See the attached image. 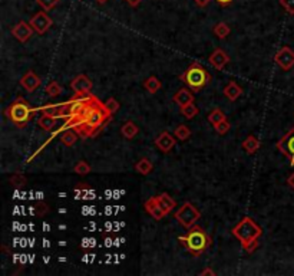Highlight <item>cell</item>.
<instances>
[{"mask_svg": "<svg viewBox=\"0 0 294 276\" xmlns=\"http://www.w3.org/2000/svg\"><path fill=\"white\" fill-rule=\"evenodd\" d=\"M138 133H139V128L135 126L132 121L125 123L122 126V128H121V134H122L123 138H126V139H132Z\"/></svg>", "mask_w": 294, "mask_h": 276, "instance_id": "obj_22", "label": "cell"}, {"mask_svg": "<svg viewBox=\"0 0 294 276\" xmlns=\"http://www.w3.org/2000/svg\"><path fill=\"white\" fill-rule=\"evenodd\" d=\"M243 248H244L245 251L248 252V253H253V252L256 251V249L258 248L257 239H256V240H253V242H250V243H247V245H244Z\"/></svg>", "mask_w": 294, "mask_h": 276, "instance_id": "obj_38", "label": "cell"}, {"mask_svg": "<svg viewBox=\"0 0 294 276\" xmlns=\"http://www.w3.org/2000/svg\"><path fill=\"white\" fill-rule=\"evenodd\" d=\"M126 1H128V3H129L131 6H138V4H139V3H141L142 0H126Z\"/></svg>", "mask_w": 294, "mask_h": 276, "instance_id": "obj_42", "label": "cell"}, {"mask_svg": "<svg viewBox=\"0 0 294 276\" xmlns=\"http://www.w3.org/2000/svg\"><path fill=\"white\" fill-rule=\"evenodd\" d=\"M208 61L215 69L221 71V69H224V66H225L227 63L230 62V56H228L222 49H215L211 55H209Z\"/></svg>", "mask_w": 294, "mask_h": 276, "instance_id": "obj_14", "label": "cell"}, {"mask_svg": "<svg viewBox=\"0 0 294 276\" xmlns=\"http://www.w3.org/2000/svg\"><path fill=\"white\" fill-rule=\"evenodd\" d=\"M181 114L184 115L187 120H193L194 117H196L199 114V110L194 102H190L184 107H181Z\"/></svg>", "mask_w": 294, "mask_h": 276, "instance_id": "obj_25", "label": "cell"}, {"mask_svg": "<svg viewBox=\"0 0 294 276\" xmlns=\"http://www.w3.org/2000/svg\"><path fill=\"white\" fill-rule=\"evenodd\" d=\"M277 148L290 160V164L294 167V127L277 142Z\"/></svg>", "mask_w": 294, "mask_h": 276, "instance_id": "obj_8", "label": "cell"}, {"mask_svg": "<svg viewBox=\"0 0 294 276\" xmlns=\"http://www.w3.org/2000/svg\"><path fill=\"white\" fill-rule=\"evenodd\" d=\"M157 201H158V204H160L161 209L164 210L165 214L171 213L172 209H175V206H177L175 200L172 199L168 193H161L160 196H157Z\"/></svg>", "mask_w": 294, "mask_h": 276, "instance_id": "obj_17", "label": "cell"}, {"mask_svg": "<svg viewBox=\"0 0 294 276\" xmlns=\"http://www.w3.org/2000/svg\"><path fill=\"white\" fill-rule=\"evenodd\" d=\"M99 3H105V1H108V0H98Z\"/></svg>", "mask_w": 294, "mask_h": 276, "instance_id": "obj_44", "label": "cell"}, {"mask_svg": "<svg viewBox=\"0 0 294 276\" xmlns=\"http://www.w3.org/2000/svg\"><path fill=\"white\" fill-rule=\"evenodd\" d=\"M231 233H233L234 236L241 242V245L244 246L247 243H250V242H253V240L260 238V236L263 235V230H261V227L258 226L257 223H256L251 217H243L241 222H238V223L233 227Z\"/></svg>", "mask_w": 294, "mask_h": 276, "instance_id": "obj_5", "label": "cell"}, {"mask_svg": "<svg viewBox=\"0 0 294 276\" xmlns=\"http://www.w3.org/2000/svg\"><path fill=\"white\" fill-rule=\"evenodd\" d=\"M12 35L17 39L19 42L25 43V42H27L29 39L32 38V35H33V27H32L30 23H26L25 20H20V22L12 29Z\"/></svg>", "mask_w": 294, "mask_h": 276, "instance_id": "obj_11", "label": "cell"}, {"mask_svg": "<svg viewBox=\"0 0 294 276\" xmlns=\"http://www.w3.org/2000/svg\"><path fill=\"white\" fill-rule=\"evenodd\" d=\"M181 79L193 91H199L208 85L209 81H211V75L199 63H191L187 68V71L181 75Z\"/></svg>", "mask_w": 294, "mask_h": 276, "instance_id": "obj_4", "label": "cell"}, {"mask_svg": "<svg viewBox=\"0 0 294 276\" xmlns=\"http://www.w3.org/2000/svg\"><path fill=\"white\" fill-rule=\"evenodd\" d=\"M174 101L180 105V107H184L190 102H194V95L188 91V89H180L175 95H174Z\"/></svg>", "mask_w": 294, "mask_h": 276, "instance_id": "obj_19", "label": "cell"}, {"mask_svg": "<svg viewBox=\"0 0 294 276\" xmlns=\"http://www.w3.org/2000/svg\"><path fill=\"white\" fill-rule=\"evenodd\" d=\"M199 275H202V276H214L215 275V272H214V271H212V269H209V268H207V269H205V271H202V272H201V274H199Z\"/></svg>", "mask_w": 294, "mask_h": 276, "instance_id": "obj_39", "label": "cell"}, {"mask_svg": "<svg viewBox=\"0 0 294 276\" xmlns=\"http://www.w3.org/2000/svg\"><path fill=\"white\" fill-rule=\"evenodd\" d=\"M36 1L45 12H48V10H52L53 7H56L61 0H36Z\"/></svg>", "mask_w": 294, "mask_h": 276, "instance_id": "obj_33", "label": "cell"}, {"mask_svg": "<svg viewBox=\"0 0 294 276\" xmlns=\"http://www.w3.org/2000/svg\"><path fill=\"white\" fill-rule=\"evenodd\" d=\"M40 111L43 115H48L52 118H72L74 115V105L72 101L65 102V104H48L46 107H42Z\"/></svg>", "mask_w": 294, "mask_h": 276, "instance_id": "obj_7", "label": "cell"}, {"mask_svg": "<svg viewBox=\"0 0 294 276\" xmlns=\"http://www.w3.org/2000/svg\"><path fill=\"white\" fill-rule=\"evenodd\" d=\"M135 170L142 176H148L154 170V164L149 158H141L138 163L135 164Z\"/></svg>", "mask_w": 294, "mask_h": 276, "instance_id": "obj_20", "label": "cell"}, {"mask_svg": "<svg viewBox=\"0 0 294 276\" xmlns=\"http://www.w3.org/2000/svg\"><path fill=\"white\" fill-rule=\"evenodd\" d=\"M103 107H105L106 113L109 114V115H112V114H115L119 110V102L115 100V98H109V100L103 104Z\"/></svg>", "mask_w": 294, "mask_h": 276, "instance_id": "obj_32", "label": "cell"}, {"mask_svg": "<svg viewBox=\"0 0 294 276\" xmlns=\"http://www.w3.org/2000/svg\"><path fill=\"white\" fill-rule=\"evenodd\" d=\"M49 212V209H48V206L46 204H43V203H39L36 207H35V213L37 216H42V214L48 213Z\"/></svg>", "mask_w": 294, "mask_h": 276, "instance_id": "obj_37", "label": "cell"}, {"mask_svg": "<svg viewBox=\"0 0 294 276\" xmlns=\"http://www.w3.org/2000/svg\"><path fill=\"white\" fill-rule=\"evenodd\" d=\"M287 184H289V186H290V187L294 190V173L292 174V176L289 177V178H287Z\"/></svg>", "mask_w": 294, "mask_h": 276, "instance_id": "obj_41", "label": "cell"}, {"mask_svg": "<svg viewBox=\"0 0 294 276\" xmlns=\"http://www.w3.org/2000/svg\"><path fill=\"white\" fill-rule=\"evenodd\" d=\"M260 147H261V144H260V141H258L254 136H248V137L243 141V148H244L248 154H254L256 151H258Z\"/></svg>", "mask_w": 294, "mask_h": 276, "instance_id": "obj_21", "label": "cell"}, {"mask_svg": "<svg viewBox=\"0 0 294 276\" xmlns=\"http://www.w3.org/2000/svg\"><path fill=\"white\" fill-rule=\"evenodd\" d=\"M91 165L86 163V161H79V163L75 165L74 171L76 174H79V176H86V174H89L91 173Z\"/></svg>", "mask_w": 294, "mask_h": 276, "instance_id": "obj_31", "label": "cell"}, {"mask_svg": "<svg viewBox=\"0 0 294 276\" xmlns=\"http://www.w3.org/2000/svg\"><path fill=\"white\" fill-rule=\"evenodd\" d=\"M243 94V89L238 87L237 82H230L225 88H224V95L225 98L230 101H237Z\"/></svg>", "mask_w": 294, "mask_h": 276, "instance_id": "obj_18", "label": "cell"}, {"mask_svg": "<svg viewBox=\"0 0 294 276\" xmlns=\"http://www.w3.org/2000/svg\"><path fill=\"white\" fill-rule=\"evenodd\" d=\"M180 242L184 245L194 256H199L204 251H207L211 245L209 235L199 226H193L185 236H180Z\"/></svg>", "mask_w": 294, "mask_h": 276, "instance_id": "obj_2", "label": "cell"}, {"mask_svg": "<svg viewBox=\"0 0 294 276\" xmlns=\"http://www.w3.org/2000/svg\"><path fill=\"white\" fill-rule=\"evenodd\" d=\"M217 1L220 3L221 6H227V4H230V3H231L233 0H217Z\"/></svg>", "mask_w": 294, "mask_h": 276, "instance_id": "obj_43", "label": "cell"}, {"mask_svg": "<svg viewBox=\"0 0 294 276\" xmlns=\"http://www.w3.org/2000/svg\"><path fill=\"white\" fill-rule=\"evenodd\" d=\"M61 141L65 145H68V147L75 145V142L78 141L76 131H75V130H66V131H63L61 136Z\"/></svg>", "mask_w": 294, "mask_h": 276, "instance_id": "obj_24", "label": "cell"}, {"mask_svg": "<svg viewBox=\"0 0 294 276\" xmlns=\"http://www.w3.org/2000/svg\"><path fill=\"white\" fill-rule=\"evenodd\" d=\"M161 87H162V84H161V81L157 76H149L148 79H145V82H144V88L147 89L149 94L158 92Z\"/></svg>", "mask_w": 294, "mask_h": 276, "instance_id": "obj_23", "label": "cell"}, {"mask_svg": "<svg viewBox=\"0 0 294 276\" xmlns=\"http://www.w3.org/2000/svg\"><path fill=\"white\" fill-rule=\"evenodd\" d=\"M175 144H177V139L172 137L170 133H167V131H164L161 136H158V138L155 139V145L160 148L162 152H170V151L175 147Z\"/></svg>", "mask_w": 294, "mask_h": 276, "instance_id": "obj_15", "label": "cell"}, {"mask_svg": "<svg viewBox=\"0 0 294 276\" xmlns=\"http://www.w3.org/2000/svg\"><path fill=\"white\" fill-rule=\"evenodd\" d=\"M33 30L39 33V35H43L49 30V27L53 25V20L50 19V16L46 12H39L36 13L35 16H32L30 22H29Z\"/></svg>", "mask_w": 294, "mask_h": 276, "instance_id": "obj_9", "label": "cell"}, {"mask_svg": "<svg viewBox=\"0 0 294 276\" xmlns=\"http://www.w3.org/2000/svg\"><path fill=\"white\" fill-rule=\"evenodd\" d=\"M230 32H231V29H230V26L227 25L225 22H221L218 25L214 26V33H215V36L220 39L227 38L228 35H230Z\"/></svg>", "mask_w": 294, "mask_h": 276, "instance_id": "obj_26", "label": "cell"}, {"mask_svg": "<svg viewBox=\"0 0 294 276\" xmlns=\"http://www.w3.org/2000/svg\"><path fill=\"white\" fill-rule=\"evenodd\" d=\"M230 128H231V124H230L227 120H224V121H221L220 124L215 126V131H217L220 136H224V134H227V133L230 131Z\"/></svg>", "mask_w": 294, "mask_h": 276, "instance_id": "obj_34", "label": "cell"}, {"mask_svg": "<svg viewBox=\"0 0 294 276\" xmlns=\"http://www.w3.org/2000/svg\"><path fill=\"white\" fill-rule=\"evenodd\" d=\"M145 210L151 214L155 220H162L167 214L164 213V210L161 209V206L157 201V197H152L149 200L145 201Z\"/></svg>", "mask_w": 294, "mask_h": 276, "instance_id": "obj_16", "label": "cell"}, {"mask_svg": "<svg viewBox=\"0 0 294 276\" xmlns=\"http://www.w3.org/2000/svg\"><path fill=\"white\" fill-rule=\"evenodd\" d=\"M280 4L287 10V13L294 14V0H280Z\"/></svg>", "mask_w": 294, "mask_h": 276, "instance_id": "obj_36", "label": "cell"}, {"mask_svg": "<svg viewBox=\"0 0 294 276\" xmlns=\"http://www.w3.org/2000/svg\"><path fill=\"white\" fill-rule=\"evenodd\" d=\"M224 120H227V118H225L224 113H222L221 110H218V108L212 110V111H211V113H209V115H208V121L214 127L217 126V124H220L221 121H224Z\"/></svg>", "mask_w": 294, "mask_h": 276, "instance_id": "obj_28", "label": "cell"}, {"mask_svg": "<svg viewBox=\"0 0 294 276\" xmlns=\"http://www.w3.org/2000/svg\"><path fill=\"white\" fill-rule=\"evenodd\" d=\"M35 111L36 110H33V107L27 101L23 100V98H16L7 107L6 115H7V118L12 121L14 126H17L19 128H23L32 120Z\"/></svg>", "mask_w": 294, "mask_h": 276, "instance_id": "obj_3", "label": "cell"}, {"mask_svg": "<svg viewBox=\"0 0 294 276\" xmlns=\"http://www.w3.org/2000/svg\"><path fill=\"white\" fill-rule=\"evenodd\" d=\"M199 217H201L199 210L190 201L184 203L181 206V209H178L175 212V220H178V223L187 229H191L194 226L196 220H199Z\"/></svg>", "mask_w": 294, "mask_h": 276, "instance_id": "obj_6", "label": "cell"}, {"mask_svg": "<svg viewBox=\"0 0 294 276\" xmlns=\"http://www.w3.org/2000/svg\"><path fill=\"white\" fill-rule=\"evenodd\" d=\"M55 124H56V118H52L48 115H42L39 120V127L45 131H50L55 127Z\"/></svg>", "mask_w": 294, "mask_h": 276, "instance_id": "obj_27", "label": "cell"}, {"mask_svg": "<svg viewBox=\"0 0 294 276\" xmlns=\"http://www.w3.org/2000/svg\"><path fill=\"white\" fill-rule=\"evenodd\" d=\"M175 137L181 139V141H185V139L191 137V130L187 126H178L175 128Z\"/></svg>", "mask_w": 294, "mask_h": 276, "instance_id": "obj_30", "label": "cell"}, {"mask_svg": "<svg viewBox=\"0 0 294 276\" xmlns=\"http://www.w3.org/2000/svg\"><path fill=\"white\" fill-rule=\"evenodd\" d=\"M274 61L283 71H290L294 66V50L289 46H284L276 53Z\"/></svg>", "mask_w": 294, "mask_h": 276, "instance_id": "obj_10", "label": "cell"}, {"mask_svg": "<svg viewBox=\"0 0 294 276\" xmlns=\"http://www.w3.org/2000/svg\"><path fill=\"white\" fill-rule=\"evenodd\" d=\"M92 85H94L92 81H91L86 75H84V74L78 75L74 81L71 82V88L74 89L76 94H86V92H91Z\"/></svg>", "mask_w": 294, "mask_h": 276, "instance_id": "obj_12", "label": "cell"}, {"mask_svg": "<svg viewBox=\"0 0 294 276\" xmlns=\"http://www.w3.org/2000/svg\"><path fill=\"white\" fill-rule=\"evenodd\" d=\"M20 85H22L27 92H35V91L42 85V81H40V78H39L33 71H29L27 74H25V75L22 76Z\"/></svg>", "mask_w": 294, "mask_h": 276, "instance_id": "obj_13", "label": "cell"}, {"mask_svg": "<svg viewBox=\"0 0 294 276\" xmlns=\"http://www.w3.org/2000/svg\"><path fill=\"white\" fill-rule=\"evenodd\" d=\"M62 87L56 82V81H52L49 85L46 87V94L49 95V97H52V98H55V97H59L62 94Z\"/></svg>", "mask_w": 294, "mask_h": 276, "instance_id": "obj_29", "label": "cell"}, {"mask_svg": "<svg viewBox=\"0 0 294 276\" xmlns=\"http://www.w3.org/2000/svg\"><path fill=\"white\" fill-rule=\"evenodd\" d=\"M10 181H12L14 186H17V187H20V186H23L26 183V178L20 173H14L10 178Z\"/></svg>", "mask_w": 294, "mask_h": 276, "instance_id": "obj_35", "label": "cell"}, {"mask_svg": "<svg viewBox=\"0 0 294 276\" xmlns=\"http://www.w3.org/2000/svg\"><path fill=\"white\" fill-rule=\"evenodd\" d=\"M209 1H211V0H196V3L199 6V7H205Z\"/></svg>", "mask_w": 294, "mask_h": 276, "instance_id": "obj_40", "label": "cell"}, {"mask_svg": "<svg viewBox=\"0 0 294 276\" xmlns=\"http://www.w3.org/2000/svg\"><path fill=\"white\" fill-rule=\"evenodd\" d=\"M110 115L106 113L103 104H95L94 107L89 108V111L86 113L85 120L82 124L75 126L74 130L76 131V134H79L81 137H89L94 136L95 131H98L99 128L102 127V124L105 123L106 118H109Z\"/></svg>", "mask_w": 294, "mask_h": 276, "instance_id": "obj_1", "label": "cell"}]
</instances>
